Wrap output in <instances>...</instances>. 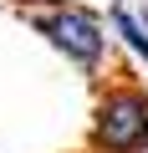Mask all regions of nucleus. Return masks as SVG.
<instances>
[{"instance_id":"obj_2","label":"nucleus","mask_w":148,"mask_h":153,"mask_svg":"<svg viewBox=\"0 0 148 153\" xmlns=\"http://www.w3.org/2000/svg\"><path fill=\"white\" fill-rule=\"evenodd\" d=\"M31 31L46 36L66 61H77V66H102L107 56V36H102V21L82 5H71V0H36V5L26 10Z\"/></svg>"},{"instance_id":"obj_3","label":"nucleus","mask_w":148,"mask_h":153,"mask_svg":"<svg viewBox=\"0 0 148 153\" xmlns=\"http://www.w3.org/2000/svg\"><path fill=\"white\" fill-rule=\"evenodd\" d=\"M112 31H118V36H123V41H128V46L148 61V26H143L128 5H112Z\"/></svg>"},{"instance_id":"obj_4","label":"nucleus","mask_w":148,"mask_h":153,"mask_svg":"<svg viewBox=\"0 0 148 153\" xmlns=\"http://www.w3.org/2000/svg\"><path fill=\"white\" fill-rule=\"evenodd\" d=\"M0 5H21V10H31V5H36V0H0Z\"/></svg>"},{"instance_id":"obj_1","label":"nucleus","mask_w":148,"mask_h":153,"mask_svg":"<svg viewBox=\"0 0 148 153\" xmlns=\"http://www.w3.org/2000/svg\"><path fill=\"white\" fill-rule=\"evenodd\" d=\"M92 153H148V87L133 76H112L97 87L92 128H87Z\"/></svg>"},{"instance_id":"obj_5","label":"nucleus","mask_w":148,"mask_h":153,"mask_svg":"<svg viewBox=\"0 0 148 153\" xmlns=\"http://www.w3.org/2000/svg\"><path fill=\"white\" fill-rule=\"evenodd\" d=\"M138 21H143V26H148V10H143V16H138Z\"/></svg>"}]
</instances>
